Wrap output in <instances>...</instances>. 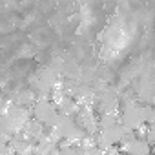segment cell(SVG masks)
Here are the masks:
<instances>
[{
  "label": "cell",
  "mask_w": 155,
  "mask_h": 155,
  "mask_svg": "<svg viewBox=\"0 0 155 155\" xmlns=\"http://www.w3.org/2000/svg\"><path fill=\"white\" fill-rule=\"evenodd\" d=\"M146 140H148L151 146H155V124H150V126H148V131H146Z\"/></svg>",
  "instance_id": "12"
},
{
  "label": "cell",
  "mask_w": 155,
  "mask_h": 155,
  "mask_svg": "<svg viewBox=\"0 0 155 155\" xmlns=\"http://www.w3.org/2000/svg\"><path fill=\"white\" fill-rule=\"evenodd\" d=\"M130 128H126L122 122H117L113 126H108V128H102L99 130V133L95 135L97 137V146L101 150H108V148H113L117 144H120L122 137L126 135Z\"/></svg>",
  "instance_id": "3"
},
{
  "label": "cell",
  "mask_w": 155,
  "mask_h": 155,
  "mask_svg": "<svg viewBox=\"0 0 155 155\" xmlns=\"http://www.w3.org/2000/svg\"><path fill=\"white\" fill-rule=\"evenodd\" d=\"M0 155H15L8 140H0Z\"/></svg>",
  "instance_id": "11"
},
{
  "label": "cell",
  "mask_w": 155,
  "mask_h": 155,
  "mask_svg": "<svg viewBox=\"0 0 155 155\" xmlns=\"http://www.w3.org/2000/svg\"><path fill=\"white\" fill-rule=\"evenodd\" d=\"M119 150L124 155H150L151 153V144L144 137H135L126 144H120Z\"/></svg>",
  "instance_id": "7"
},
{
  "label": "cell",
  "mask_w": 155,
  "mask_h": 155,
  "mask_svg": "<svg viewBox=\"0 0 155 155\" xmlns=\"http://www.w3.org/2000/svg\"><path fill=\"white\" fill-rule=\"evenodd\" d=\"M79 155H102V150H101V148H93V150H84V151H79Z\"/></svg>",
  "instance_id": "13"
},
{
  "label": "cell",
  "mask_w": 155,
  "mask_h": 155,
  "mask_svg": "<svg viewBox=\"0 0 155 155\" xmlns=\"http://www.w3.org/2000/svg\"><path fill=\"white\" fill-rule=\"evenodd\" d=\"M44 128H46V126H44L42 122H38L37 119H33V117H31V119L26 122V126H24L22 133H24V135H28L29 139H33V140L37 142V140L46 133V131H44Z\"/></svg>",
  "instance_id": "8"
},
{
  "label": "cell",
  "mask_w": 155,
  "mask_h": 155,
  "mask_svg": "<svg viewBox=\"0 0 155 155\" xmlns=\"http://www.w3.org/2000/svg\"><path fill=\"white\" fill-rule=\"evenodd\" d=\"M119 106H120V102H119L117 95H115L111 90H104V91L97 97V101H95V110H97L101 115L117 113V111H119Z\"/></svg>",
  "instance_id": "6"
},
{
  "label": "cell",
  "mask_w": 155,
  "mask_h": 155,
  "mask_svg": "<svg viewBox=\"0 0 155 155\" xmlns=\"http://www.w3.org/2000/svg\"><path fill=\"white\" fill-rule=\"evenodd\" d=\"M35 101H37V93L33 90H20V91H17V95L13 99V102L22 108H31L35 104Z\"/></svg>",
  "instance_id": "9"
},
{
  "label": "cell",
  "mask_w": 155,
  "mask_h": 155,
  "mask_svg": "<svg viewBox=\"0 0 155 155\" xmlns=\"http://www.w3.org/2000/svg\"><path fill=\"white\" fill-rule=\"evenodd\" d=\"M75 120L88 135L99 133V119L95 113V106H81L77 115H75Z\"/></svg>",
  "instance_id": "5"
},
{
  "label": "cell",
  "mask_w": 155,
  "mask_h": 155,
  "mask_svg": "<svg viewBox=\"0 0 155 155\" xmlns=\"http://www.w3.org/2000/svg\"><path fill=\"white\" fill-rule=\"evenodd\" d=\"M58 115L60 113H58L53 99H37L35 104L31 106V117L37 119L38 122H42L48 128H51L57 122Z\"/></svg>",
  "instance_id": "2"
},
{
  "label": "cell",
  "mask_w": 155,
  "mask_h": 155,
  "mask_svg": "<svg viewBox=\"0 0 155 155\" xmlns=\"http://www.w3.org/2000/svg\"><path fill=\"white\" fill-rule=\"evenodd\" d=\"M51 131L60 139V140H68L75 146H79V142L88 135L79 124H77L75 117H69V115H58L57 122L51 126Z\"/></svg>",
  "instance_id": "1"
},
{
  "label": "cell",
  "mask_w": 155,
  "mask_h": 155,
  "mask_svg": "<svg viewBox=\"0 0 155 155\" xmlns=\"http://www.w3.org/2000/svg\"><path fill=\"white\" fill-rule=\"evenodd\" d=\"M142 115H144V122L155 124V106H142Z\"/></svg>",
  "instance_id": "10"
},
{
  "label": "cell",
  "mask_w": 155,
  "mask_h": 155,
  "mask_svg": "<svg viewBox=\"0 0 155 155\" xmlns=\"http://www.w3.org/2000/svg\"><path fill=\"white\" fill-rule=\"evenodd\" d=\"M120 122H122L126 128L133 130V131H137L139 128H142V126L146 124V122H144V115H142V106H139V104H137L135 101H131V99L124 101V102H122Z\"/></svg>",
  "instance_id": "4"
},
{
  "label": "cell",
  "mask_w": 155,
  "mask_h": 155,
  "mask_svg": "<svg viewBox=\"0 0 155 155\" xmlns=\"http://www.w3.org/2000/svg\"><path fill=\"white\" fill-rule=\"evenodd\" d=\"M102 155H124L119 148H108V150H102Z\"/></svg>",
  "instance_id": "14"
},
{
  "label": "cell",
  "mask_w": 155,
  "mask_h": 155,
  "mask_svg": "<svg viewBox=\"0 0 155 155\" xmlns=\"http://www.w3.org/2000/svg\"><path fill=\"white\" fill-rule=\"evenodd\" d=\"M151 155H155V150H153V153H151Z\"/></svg>",
  "instance_id": "15"
}]
</instances>
